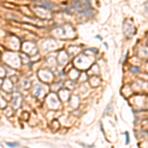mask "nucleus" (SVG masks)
Here are the masks:
<instances>
[{
  "instance_id": "1",
  "label": "nucleus",
  "mask_w": 148,
  "mask_h": 148,
  "mask_svg": "<svg viewBox=\"0 0 148 148\" xmlns=\"http://www.w3.org/2000/svg\"><path fill=\"white\" fill-rule=\"evenodd\" d=\"M6 144L9 146V147H17L19 144L17 142H6Z\"/></svg>"
}]
</instances>
